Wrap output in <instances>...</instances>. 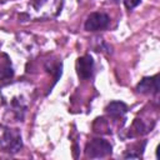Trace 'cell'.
I'll list each match as a JSON object with an SVG mask.
<instances>
[{
    "mask_svg": "<svg viewBox=\"0 0 160 160\" xmlns=\"http://www.w3.org/2000/svg\"><path fill=\"white\" fill-rule=\"evenodd\" d=\"M24 86H25V84L18 82V84L4 86L1 89V96H2L4 101L9 104V106L15 112L18 119L22 118V112L25 111V109L30 101V99H29L30 86H28V88H24Z\"/></svg>",
    "mask_w": 160,
    "mask_h": 160,
    "instance_id": "6da1fadb",
    "label": "cell"
},
{
    "mask_svg": "<svg viewBox=\"0 0 160 160\" xmlns=\"http://www.w3.org/2000/svg\"><path fill=\"white\" fill-rule=\"evenodd\" d=\"M61 0H34L32 10L36 19H50L59 14Z\"/></svg>",
    "mask_w": 160,
    "mask_h": 160,
    "instance_id": "7a4b0ae2",
    "label": "cell"
},
{
    "mask_svg": "<svg viewBox=\"0 0 160 160\" xmlns=\"http://www.w3.org/2000/svg\"><path fill=\"white\" fill-rule=\"evenodd\" d=\"M0 146L9 154L18 152L21 146V135L16 129H2L0 132Z\"/></svg>",
    "mask_w": 160,
    "mask_h": 160,
    "instance_id": "3957f363",
    "label": "cell"
},
{
    "mask_svg": "<svg viewBox=\"0 0 160 160\" xmlns=\"http://www.w3.org/2000/svg\"><path fill=\"white\" fill-rule=\"evenodd\" d=\"M111 144L104 139H92L86 144L85 154L88 158H105L111 154Z\"/></svg>",
    "mask_w": 160,
    "mask_h": 160,
    "instance_id": "277c9868",
    "label": "cell"
},
{
    "mask_svg": "<svg viewBox=\"0 0 160 160\" xmlns=\"http://www.w3.org/2000/svg\"><path fill=\"white\" fill-rule=\"evenodd\" d=\"M110 18L105 12H91L85 21V30L88 31H99L109 26Z\"/></svg>",
    "mask_w": 160,
    "mask_h": 160,
    "instance_id": "5b68a950",
    "label": "cell"
},
{
    "mask_svg": "<svg viewBox=\"0 0 160 160\" xmlns=\"http://www.w3.org/2000/svg\"><path fill=\"white\" fill-rule=\"evenodd\" d=\"M76 70H78V75L81 79H89L92 75L94 71V60L90 55H84L81 58L78 59L76 62Z\"/></svg>",
    "mask_w": 160,
    "mask_h": 160,
    "instance_id": "8992f818",
    "label": "cell"
},
{
    "mask_svg": "<svg viewBox=\"0 0 160 160\" xmlns=\"http://www.w3.org/2000/svg\"><path fill=\"white\" fill-rule=\"evenodd\" d=\"M136 91L141 94H158L159 91V80L158 75L151 78H144L136 86Z\"/></svg>",
    "mask_w": 160,
    "mask_h": 160,
    "instance_id": "52a82bcc",
    "label": "cell"
},
{
    "mask_svg": "<svg viewBox=\"0 0 160 160\" xmlns=\"http://www.w3.org/2000/svg\"><path fill=\"white\" fill-rule=\"evenodd\" d=\"M106 112L110 114L114 118H120L122 116L126 111H128V106L126 104H124L122 101H111L108 106H106Z\"/></svg>",
    "mask_w": 160,
    "mask_h": 160,
    "instance_id": "ba28073f",
    "label": "cell"
},
{
    "mask_svg": "<svg viewBox=\"0 0 160 160\" xmlns=\"http://www.w3.org/2000/svg\"><path fill=\"white\" fill-rule=\"evenodd\" d=\"M141 0H124V5L128 10H132L135 6H138L140 4Z\"/></svg>",
    "mask_w": 160,
    "mask_h": 160,
    "instance_id": "9c48e42d",
    "label": "cell"
},
{
    "mask_svg": "<svg viewBox=\"0 0 160 160\" xmlns=\"http://www.w3.org/2000/svg\"><path fill=\"white\" fill-rule=\"evenodd\" d=\"M111 1H114V2H119V0H111Z\"/></svg>",
    "mask_w": 160,
    "mask_h": 160,
    "instance_id": "30bf717a",
    "label": "cell"
}]
</instances>
